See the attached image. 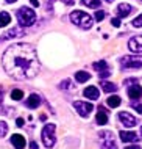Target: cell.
<instances>
[{
	"instance_id": "cell-3",
	"label": "cell",
	"mask_w": 142,
	"mask_h": 149,
	"mask_svg": "<svg viewBox=\"0 0 142 149\" xmlns=\"http://www.w3.org/2000/svg\"><path fill=\"white\" fill-rule=\"evenodd\" d=\"M16 16H17V21H19L20 27H30V25H33L34 21H36V13L28 6L19 8Z\"/></svg>"
},
{
	"instance_id": "cell-38",
	"label": "cell",
	"mask_w": 142,
	"mask_h": 149,
	"mask_svg": "<svg viewBox=\"0 0 142 149\" xmlns=\"http://www.w3.org/2000/svg\"><path fill=\"white\" fill-rule=\"evenodd\" d=\"M5 2H6V3H14L16 0H5Z\"/></svg>"
},
{
	"instance_id": "cell-7",
	"label": "cell",
	"mask_w": 142,
	"mask_h": 149,
	"mask_svg": "<svg viewBox=\"0 0 142 149\" xmlns=\"http://www.w3.org/2000/svg\"><path fill=\"white\" fill-rule=\"evenodd\" d=\"M74 107H75V110L78 111V115L83 116V118L89 116V115H91V111L94 110V105H92L91 102H84V100H75Z\"/></svg>"
},
{
	"instance_id": "cell-41",
	"label": "cell",
	"mask_w": 142,
	"mask_h": 149,
	"mask_svg": "<svg viewBox=\"0 0 142 149\" xmlns=\"http://www.w3.org/2000/svg\"><path fill=\"white\" fill-rule=\"evenodd\" d=\"M0 108H2V100H0Z\"/></svg>"
},
{
	"instance_id": "cell-19",
	"label": "cell",
	"mask_w": 142,
	"mask_h": 149,
	"mask_svg": "<svg viewBox=\"0 0 142 149\" xmlns=\"http://www.w3.org/2000/svg\"><path fill=\"white\" fill-rule=\"evenodd\" d=\"M10 22H11V16L8 14L6 11H2V13H0V29L10 25Z\"/></svg>"
},
{
	"instance_id": "cell-34",
	"label": "cell",
	"mask_w": 142,
	"mask_h": 149,
	"mask_svg": "<svg viewBox=\"0 0 142 149\" xmlns=\"http://www.w3.org/2000/svg\"><path fill=\"white\" fill-rule=\"evenodd\" d=\"M64 3H66V5H74L75 3V0H63Z\"/></svg>"
},
{
	"instance_id": "cell-26",
	"label": "cell",
	"mask_w": 142,
	"mask_h": 149,
	"mask_svg": "<svg viewBox=\"0 0 142 149\" xmlns=\"http://www.w3.org/2000/svg\"><path fill=\"white\" fill-rule=\"evenodd\" d=\"M131 25H133V27H136V29H139V27H142V14H141V16H137V17L134 19V21L131 22Z\"/></svg>"
},
{
	"instance_id": "cell-21",
	"label": "cell",
	"mask_w": 142,
	"mask_h": 149,
	"mask_svg": "<svg viewBox=\"0 0 142 149\" xmlns=\"http://www.w3.org/2000/svg\"><path fill=\"white\" fill-rule=\"evenodd\" d=\"M108 105L111 108H116L120 105V97L119 96H111V97H108Z\"/></svg>"
},
{
	"instance_id": "cell-40",
	"label": "cell",
	"mask_w": 142,
	"mask_h": 149,
	"mask_svg": "<svg viewBox=\"0 0 142 149\" xmlns=\"http://www.w3.org/2000/svg\"><path fill=\"white\" fill-rule=\"evenodd\" d=\"M141 136H142V126H141Z\"/></svg>"
},
{
	"instance_id": "cell-31",
	"label": "cell",
	"mask_w": 142,
	"mask_h": 149,
	"mask_svg": "<svg viewBox=\"0 0 142 149\" xmlns=\"http://www.w3.org/2000/svg\"><path fill=\"white\" fill-rule=\"evenodd\" d=\"M111 24H112L114 27H119V25H120V17H114V19L111 21Z\"/></svg>"
},
{
	"instance_id": "cell-32",
	"label": "cell",
	"mask_w": 142,
	"mask_h": 149,
	"mask_svg": "<svg viewBox=\"0 0 142 149\" xmlns=\"http://www.w3.org/2000/svg\"><path fill=\"white\" fill-rule=\"evenodd\" d=\"M23 123H25V121H23L22 118H17V119H16V124H17V127H22Z\"/></svg>"
},
{
	"instance_id": "cell-12",
	"label": "cell",
	"mask_w": 142,
	"mask_h": 149,
	"mask_svg": "<svg viewBox=\"0 0 142 149\" xmlns=\"http://www.w3.org/2000/svg\"><path fill=\"white\" fill-rule=\"evenodd\" d=\"M83 94H84V97H88V99H91V100H97V99L100 97V93H99V88H97V86H88V88H84Z\"/></svg>"
},
{
	"instance_id": "cell-37",
	"label": "cell",
	"mask_w": 142,
	"mask_h": 149,
	"mask_svg": "<svg viewBox=\"0 0 142 149\" xmlns=\"http://www.w3.org/2000/svg\"><path fill=\"white\" fill-rule=\"evenodd\" d=\"M125 149H141V146H136V144H133V146H127Z\"/></svg>"
},
{
	"instance_id": "cell-25",
	"label": "cell",
	"mask_w": 142,
	"mask_h": 149,
	"mask_svg": "<svg viewBox=\"0 0 142 149\" xmlns=\"http://www.w3.org/2000/svg\"><path fill=\"white\" fill-rule=\"evenodd\" d=\"M8 134V124L0 121V136H5Z\"/></svg>"
},
{
	"instance_id": "cell-20",
	"label": "cell",
	"mask_w": 142,
	"mask_h": 149,
	"mask_svg": "<svg viewBox=\"0 0 142 149\" xmlns=\"http://www.w3.org/2000/svg\"><path fill=\"white\" fill-rule=\"evenodd\" d=\"M100 86L103 88V91H105V93H114V91L117 90L114 83H109V82H105V80H101V82H100Z\"/></svg>"
},
{
	"instance_id": "cell-36",
	"label": "cell",
	"mask_w": 142,
	"mask_h": 149,
	"mask_svg": "<svg viewBox=\"0 0 142 149\" xmlns=\"http://www.w3.org/2000/svg\"><path fill=\"white\" fill-rule=\"evenodd\" d=\"M30 2H31V5H33L34 8H36V6H39V2H38V0H30Z\"/></svg>"
},
{
	"instance_id": "cell-2",
	"label": "cell",
	"mask_w": 142,
	"mask_h": 149,
	"mask_svg": "<svg viewBox=\"0 0 142 149\" xmlns=\"http://www.w3.org/2000/svg\"><path fill=\"white\" fill-rule=\"evenodd\" d=\"M70 21L75 24V25L81 27V29L88 30L92 27V24H94V21H92V17L89 16L88 13H84V11L81 10H75L70 13Z\"/></svg>"
},
{
	"instance_id": "cell-27",
	"label": "cell",
	"mask_w": 142,
	"mask_h": 149,
	"mask_svg": "<svg viewBox=\"0 0 142 149\" xmlns=\"http://www.w3.org/2000/svg\"><path fill=\"white\" fill-rule=\"evenodd\" d=\"M105 16H106V13H105V11H97V13H95V21H97V22L103 21Z\"/></svg>"
},
{
	"instance_id": "cell-4",
	"label": "cell",
	"mask_w": 142,
	"mask_h": 149,
	"mask_svg": "<svg viewBox=\"0 0 142 149\" xmlns=\"http://www.w3.org/2000/svg\"><path fill=\"white\" fill-rule=\"evenodd\" d=\"M55 129L56 126L55 124H45L42 129V143H44V146L45 148H53V144L56 141V138H55Z\"/></svg>"
},
{
	"instance_id": "cell-39",
	"label": "cell",
	"mask_w": 142,
	"mask_h": 149,
	"mask_svg": "<svg viewBox=\"0 0 142 149\" xmlns=\"http://www.w3.org/2000/svg\"><path fill=\"white\" fill-rule=\"evenodd\" d=\"M106 2H109V3H111V2H114V0H106Z\"/></svg>"
},
{
	"instance_id": "cell-10",
	"label": "cell",
	"mask_w": 142,
	"mask_h": 149,
	"mask_svg": "<svg viewBox=\"0 0 142 149\" xmlns=\"http://www.w3.org/2000/svg\"><path fill=\"white\" fill-rule=\"evenodd\" d=\"M119 118H120L122 123H123V126H127V127L136 126V118H134V116H131L130 113H127V111H120Z\"/></svg>"
},
{
	"instance_id": "cell-14",
	"label": "cell",
	"mask_w": 142,
	"mask_h": 149,
	"mask_svg": "<svg viewBox=\"0 0 142 149\" xmlns=\"http://www.w3.org/2000/svg\"><path fill=\"white\" fill-rule=\"evenodd\" d=\"M127 94H128L130 99L136 100V99H139L141 96H142V88L139 85H133V86H130L128 90H127Z\"/></svg>"
},
{
	"instance_id": "cell-24",
	"label": "cell",
	"mask_w": 142,
	"mask_h": 149,
	"mask_svg": "<svg viewBox=\"0 0 142 149\" xmlns=\"http://www.w3.org/2000/svg\"><path fill=\"white\" fill-rule=\"evenodd\" d=\"M22 97H23V93L20 90H13L11 91V99L13 100H20Z\"/></svg>"
},
{
	"instance_id": "cell-28",
	"label": "cell",
	"mask_w": 142,
	"mask_h": 149,
	"mask_svg": "<svg viewBox=\"0 0 142 149\" xmlns=\"http://www.w3.org/2000/svg\"><path fill=\"white\" fill-rule=\"evenodd\" d=\"M69 86H70V80H69V79L63 80V82H61V85H59V88H61V90H67Z\"/></svg>"
},
{
	"instance_id": "cell-30",
	"label": "cell",
	"mask_w": 142,
	"mask_h": 149,
	"mask_svg": "<svg viewBox=\"0 0 142 149\" xmlns=\"http://www.w3.org/2000/svg\"><path fill=\"white\" fill-rule=\"evenodd\" d=\"M133 108H134L137 113L142 115V104H134V102H133Z\"/></svg>"
},
{
	"instance_id": "cell-22",
	"label": "cell",
	"mask_w": 142,
	"mask_h": 149,
	"mask_svg": "<svg viewBox=\"0 0 142 149\" xmlns=\"http://www.w3.org/2000/svg\"><path fill=\"white\" fill-rule=\"evenodd\" d=\"M81 3L84 6H89V8H99L101 0H81Z\"/></svg>"
},
{
	"instance_id": "cell-6",
	"label": "cell",
	"mask_w": 142,
	"mask_h": 149,
	"mask_svg": "<svg viewBox=\"0 0 142 149\" xmlns=\"http://www.w3.org/2000/svg\"><path fill=\"white\" fill-rule=\"evenodd\" d=\"M120 66L123 69H137L142 68V57L141 55H127L120 60Z\"/></svg>"
},
{
	"instance_id": "cell-9",
	"label": "cell",
	"mask_w": 142,
	"mask_h": 149,
	"mask_svg": "<svg viewBox=\"0 0 142 149\" xmlns=\"http://www.w3.org/2000/svg\"><path fill=\"white\" fill-rule=\"evenodd\" d=\"M119 136H120V140L123 143H136L137 140H139L137 134H134V132H127V130L119 132Z\"/></svg>"
},
{
	"instance_id": "cell-35",
	"label": "cell",
	"mask_w": 142,
	"mask_h": 149,
	"mask_svg": "<svg viewBox=\"0 0 142 149\" xmlns=\"http://www.w3.org/2000/svg\"><path fill=\"white\" fill-rule=\"evenodd\" d=\"M30 149H38V144H36L34 141H31L30 143Z\"/></svg>"
},
{
	"instance_id": "cell-5",
	"label": "cell",
	"mask_w": 142,
	"mask_h": 149,
	"mask_svg": "<svg viewBox=\"0 0 142 149\" xmlns=\"http://www.w3.org/2000/svg\"><path fill=\"white\" fill-rule=\"evenodd\" d=\"M99 136H100V148L101 149H117V143H116V138L112 135V132H108V130L99 132Z\"/></svg>"
},
{
	"instance_id": "cell-17",
	"label": "cell",
	"mask_w": 142,
	"mask_h": 149,
	"mask_svg": "<svg viewBox=\"0 0 142 149\" xmlns=\"http://www.w3.org/2000/svg\"><path fill=\"white\" fill-rule=\"evenodd\" d=\"M133 11V6H130L128 3H120L117 6V16L119 17H127V16Z\"/></svg>"
},
{
	"instance_id": "cell-1",
	"label": "cell",
	"mask_w": 142,
	"mask_h": 149,
	"mask_svg": "<svg viewBox=\"0 0 142 149\" xmlns=\"http://www.w3.org/2000/svg\"><path fill=\"white\" fill-rule=\"evenodd\" d=\"M2 63L5 72L16 80L33 79L41 68L34 47L25 42L8 47L2 57Z\"/></svg>"
},
{
	"instance_id": "cell-16",
	"label": "cell",
	"mask_w": 142,
	"mask_h": 149,
	"mask_svg": "<svg viewBox=\"0 0 142 149\" xmlns=\"http://www.w3.org/2000/svg\"><path fill=\"white\" fill-rule=\"evenodd\" d=\"M25 105L28 108H38L41 105V97L38 94H30V96H28V99L25 100Z\"/></svg>"
},
{
	"instance_id": "cell-15",
	"label": "cell",
	"mask_w": 142,
	"mask_h": 149,
	"mask_svg": "<svg viewBox=\"0 0 142 149\" xmlns=\"http://www.w3.org/2000/svg\"><path fill=\"white\" fill-rule=\"evenodd\" d=\"M95 121H97L99 126H105V124L108 123V111L101 105L99 107V113H97V116H95Z\"/></svg>"
},
{
	"instance_id": "cell-33",
	"label": "cell",
	"mask_w": 142,
	"mask_h": 149,
	"mask_svg": "<svg viewBox=\"0 0 142 149\" xmlns=\"http://www.w3.org/2000/svg\"><path fill=\"white\" fill-rule=\"evenodd\" d=\"M55 0H47V10H52V3H53Z\"/></svg>"
},
{
	"instance_id": "cell-29",
	"label": "cell",
	"mask_w": 142,
	"mask_h": 149,
	"mask_svg": "<svg viewBox=\"0 0 142 149\" xmlns=\"http://www.w3.org/2000/svg\"><path fill=\"white\" fill-rule=\"evenodd\" d=\"M99 77H100L101 80H103V79H106V77H109V71H106V69H105V71H100Z\"/></svg>"
},
{
	"instance_id": "cell-11",
	"label": "cell",
	"mask_w": 142,
	"mask_h": 149,
	"mask_svg": "<svg viewBox=\"0 0 142 149\" xmlns=\"http://www.w3.org/2000/svg\"><path fill=\"white\" fill-rule=\"evenodd\" d=\"M25 33H23V30L20 29H11L8 30L6 33L2 35V38H0V41H6V39H11V38H20V36H23Z\"/></svg>"
},
{
	"instance_id": "cell-23",
	"label": "cell",
	"mask_w": 142,
	"mask_h": 149,
	"mask_svg": "<svg viewBox=\"0 0 142 149\" xmlns=\"http://www.w3.org/2000/svg\"><path fill=\"white\" fill-rule=\"evenodd\" d=\"M92 68H94L95 71H105L108 68V63L106 61H97V63L92 64Z\"/></svg>"
},
{
	"instance_id": "cell-18",
	"label": "cell",
	"mask_w": 142,
	"mask_h": 149,
	"mask_svg": "<svg viewBox=\"0 0 142 149\" xmlns=\"http://www.w3.org/2000/svg\"><path fill=\"white\" fill-rule=\"evenodd\" d=\"M89 79H91V75H89L86 71H78V72L75 74V80H77L78 83H84V82H88Z\"/></svg>"
},
{
	"instance_id": "cell-8",
	"label": "cell",
	"mask_w": 142,
	"mask_h": 149,
	"mask_svg": "<svg viewBox=\"0 0 142 149\" xmlns=\"http://www.w3.org/2000/svg\"><path fill=\"white\" fill-rule=\"evenodd\" d=\"M128 47L130 50L136 52V54H142V35L141 36H134L128 41Z\"/></svg>"
},
{
	"instance_id": "cell-13",
	"label": "cell",
	"mask_w": 142,
	"mask_h": 149,
	"mask_svg": "<svg viewBox=\"0 0 142 149\" xmlns=\"http://www.w3.org/2000/svg\"><path fill=\"white\" fill-rule=\"evenodd\" d=\"M11 144H13L16 149H23L27 146V141H25V138H23L22 135L14 134L13 136H11Z\"/></svg>"
}]
</instances>
